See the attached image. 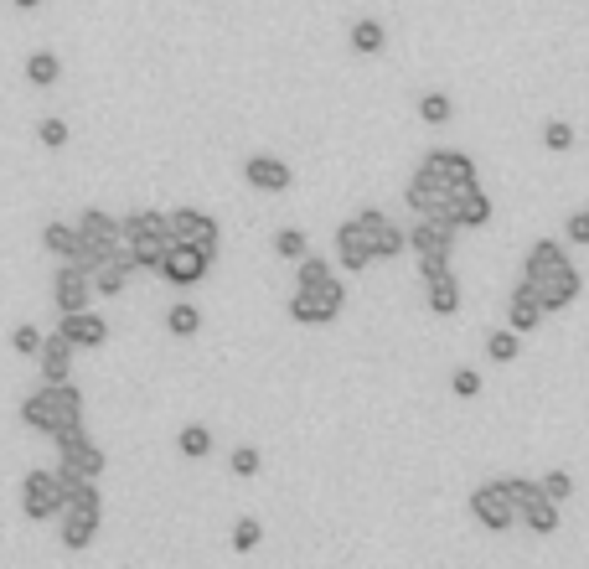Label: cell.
<instances>
[{
    "label": "cell",
    "instance_id": "10",
    "mask_svg": "<svg viewBox=\"0 0 589 569\" xmlns=\"http://www.w3.org/2000/svg\"><path fill=\"white\" fill-rule=\"evenodd\" d=\"M21 513L31 523H47L62 513V482H57V471H26L21 476Z\"/></svg>",
    "mask_w": 589,
    "mask_h": 569
},
{
    "label": "cell",
    "instance_id": "18",
    "mask_svg": "<svg viewBox=\"0 0 589 569\" xmlns=\"http://www.w3.org/2000/svg\"><path fill=\"white\" fill-rule=\"evenodd\" d=\"M243 182L254 192H290L295 187V171L279 161V156H248L243 161Z\"/></svg>",
    "mask_w": 589,
    "mask_h": 569
},
{
    "label": "cell",
    "instance_id": "13",
    "mask_svg": "<svg viewBox=\"0 0 589 569\" xmlns=\"http://www.w3.org/2000/svg\"><path fill=\"white\" fill-rule=\"evenodd\" d=\"M93 301V275L78 264H57V275H52V306L57 316H73V311H88Z\"/></svg>",
    "mask_w": 589,
    "mask_h": 569
},
{
    "label": "cell",
    "instance_id": "11",
    "mask_svg": "<svg viewBox=\"0 0 589 569\" xmlns=\"http://www.w3.org/2000/svg\"><path fill=\"white\" fill-rule=\"evenodd\" d=\"M207 269H212V254L207 249H192V244H171L166 254H161V275L166 285H176V290H192V285H202L207 280Z\"/></svg>",
    "mask_w": 589,
    "mask_h": 569
},
{
    "label": "cell",
    "instance_id": "32",
    "mask_svg": "<svg viewBox=\"0 0 589 569\" xmlns=\"http://www.w3.org/2000/svg\"><path fill=\"white\" fill-rule=\"evenodd\" d=\"M259 544H264V523H259V518H238V523H233V549H238V554H254Z\"/></svg>",
    "mask_w": 589,
    "mask_h": 569
},
{
    "label": "cell",
    "instance_id": "14",
    "mask_svg": "<svg viewBox=\"0 0 589 569\" xmlns=\"http://www.w3.org/2000/svg\"><path fill=\"white\" fill-rule=\"evenodd\" d=\"M37 394H42L47 419H52L47 440H52L57 430H73V425H83V388H78V383H42Z\"/></svg>",
    "mask_w": 589,
    "mask_h": 569
},
{
    "label": "cell",
    "instance_id": "24",
    "mask_svg": "<svg viewBox=\"0 0 589 569\" xmlns=\"http://www.w3.org/2000/svg\"><path fill=\"white\" fill-rule=\"evenodd\" d=\"M347 42H352L357 57H378V52L388 47V26H383L378 16H362V21L352 26V37H347Z\"/></svg>",
    "mask_w": 589,
    "mask_h": 569
},
{
    "label": "cell",
    "instance_id": "41",
    "mask_svg": "<svg viewBox=\"0 0 589 569\" xmlns=\"http://www.w3.org/2000/svg\"><path fill=\"white\" fill-rule=\"evenodd\" d=\"M11 6H16V11H37V6H42V0H11Z\"/></svg>",
    "mask_w": 589,
    "mask_h": 569
},
{
    "label": "cell",
    "instance_id": "19",
    "mask_svg": "<svg viewBox=\"0 0 589 569\" xmlns=\"http://www.w3.org/2000/svg\"><path fill=\"white\" fill-rule=\"evenodd\" d=\"M357 218L367 223V233H372V254H378V259H398L403 249H409V233H403L393 218H383L378 207H362Z\"/></svg>",
    "mask_w": 589,
    "mask_h": 569
},
{
    "label": "cell",
    "instance_id": "31",
    "mask_svg": "<svg viewBox=\"0 0 589 569\" xmlns=\"http://www.w3.org/2000/svg\"><path fill=\"white\" fill-rule=\"evenodd\" d=\"M336 269L321 259V254H305V259H295V285H321V280H331Z\"/></svg>",
    "mask_w": 589,
    "mask_h": 569
},
{
    "label": "cell",
    "instance_id": "39",
    "mask_svg": "<svg viewBox=\"0 0 589 569\" xmlns=\"http://www.w3.org/2000/svg\"><path fill=\"white\" fill-rule=\"evenodd\" d=\"M37 140L47 145V151H62V145H68V125H62V119H42V125H37Z\"/></svg>",
    "mask_w": 589,
    "mask_h": 569
},
{
    "label": "cell",
    "instance_id": "40",
    "mask_svg": "<svg viewBox=\"0 0 589 569\" xmlns=\"http://www.w3.org/2000/svg\"><path fill=\"white\" fill-rule=\"evenodd\" d=\"M564 238H569V244H589V207L569 213V223H564Z\"/></svg>",
    "mask_w": 589,
    "mask_h": 569
},
{
    "label": "cell",
    "instance_id": "2",
    "mask_svg": "<svg viewBox=\"0 0 589 569\" xmlns=\"http://www.w3.org/2000/svg\"><path fill=\"white\" fill-rule=\"evenodd\" d=\"M119 238L130 249L140 275H155L161 269V254L171 249V228H166V213H150V207H135V213L119 218Z\"/></svg>",
    "mask_w": 589,
    "mask_h": 569
},
{
    "label": "cell",
    "instance_id": "3",
    "mask_svg": "<svg viewBox=\"0 0 589 569\" xmlns=\"http://www.w3.org/2000/svg\"><path fill=\"white\" fill-rule=\"evenodd\" d=\"M62 544L68 549H88L93 538H99V523H104V497H99V482H78L68 492V502H62Z\"/></svg>",
    "mask_w": 589,
    "mask_h": 569
},
{
    "label": "cell",
    "instance_id": "25",
    "mask_svg": "<svg viewBox=\"0 0 589 569\" xmlns=\"http://www.w3.org/2000/svg\"><path fill=\"white\" fill-rule=\"evenodd\" d=\"M42 249L57 254L62 264H73V254H78V228H73V223H47V228H42Z\"/></svg>",
    "mask_w": 589,
    "mask_h": 569
},
{
    "label": "cell",
    "instance_id": "23",
    "mask_svg": "<svg viewBox=\"0 0 589 569\" xmlns=\"http://www.w3.org/2000/svg\"><path fill=\"white\" fill-rule=\"evenodd\" d=\"M424 301H429L434 316H455L460 311V280H455V269H440V275L424 280Z\"/></svg>",
    "mask_w": 589,
    "mask_h": 569
},
{
    "label": "cell",
    "instance_id": "35",
    "mask_svg": "<svg viewBox=\"0 0 589 569\" xmlns=\"http://www.w3.org/2000/svg\"><path fill=\"white\" fill-rule=\"evenodd\" d=\"M538 487H543L548 502H569L574 497V476L569 471H548V476H538Z\"/></svg>",
    "mask_w": 589,
    "mask_h": 569
},
{
    "label": "cell",
    "instance_id": "12",
    "mask_svg": "<svg viewBox=\"0 0 589 569\" xmlns=\"http://www.w3.org/2000/svg\"><path fill=\"white\" fill-rule=\"evenodd\" d=\"M471 518L486 528V533H507L512 523H517V502L507 497V487H502V476L496 482H486V487H476L471 492Z\"/></svg>",
    "mask_w": 589,
    "mask_h": 569
},
{
    "label": "cell",
    "instance_id": "28",
    "mask_svg": "<svg viewBox=\"0 0 589 569\" xmlns=\"http://www.w3.org/2000/svg\"><path fill=\"white\" fill-rule=\"evenodd\" d=\"M166 332H171V337H197V332H202V311L186 306V301H176V306L166 311Z\"/></svg>",
    "mask_w": 589,
    "mask_h": 569
},
{
    "label": "cell",
    "instance_id": "5",
    "mask_svg": "<svg viewBox=\"0 0 589 569\" xmlns=\"http://www.w3.org/2000/svg\"><path fill=\"white\" fill-rule=\"evenodd\" d=\"M502 487L517 502V523L527 533H538V538H553L558 533V502L543 497V487L533 482V476H502Z\"/></svg>",
    "mask_w": 589,
    "mask_h": 569
},
{
    "label": "cell",
    "instance_id": "6",
    "mask_svg": "<svg viewBox=\"0 0 589 569\" xmlns=\"http://www.w3.org/2000/svg\"><path fill=\"white\" fill-rule=\"evenodd\" d=\"M341 306H347V285H341L336 275L321 280V285H295L290 321H300V326H331L341 316Z\"/></svg>",
    "mask_w": 589,
    "mask_h": 569
},
{
    "label": "cell",
    "instance_id": "27",
    "mask_svg": "<svg viewBox=\"0 0 589 569\" xmlns=\"http://www.w3.org/2000/svg\"><path fill=\"white\" fill-rule=\"evenodd\" d=\"M176 451H181L186 461H202V456L212 451V430H207V425H181V435H176Z\"/></svg>",
    "mask_w": 589,
    "mask_h": 569
},
{
    "label": "cell",
    "instance_id": "17",
    "mask_svg": "<svg viewBox=\"0 0 589 569\" xmlns=\"http://www.w3.org/2000/svg\"><path fill=\"white\" fill-rule=\"evenodd\" d=\"M57 332L68 337V347H73V352H78V347H83V352H93V347H104V342H109V321H104L99 311L88 306V311L62 316V326H57Z\"/></svg>",
    "mask_w": 589,
    "mask_h": 569
},
{
    "label": "cell",
    "instance_id": "4",
    "mask_svg": "<svg viewBox=\"0 0 589 569\" xmlns=\"http://www.w3.org/2000/svg\"><path fill=\"white\" fill-rule=\"evenodd\" d=\"M455 223L450 218H419L414 228H409V249H414V259H419V280H429V275H440V269H450V254H455Z\"/></svg>",
    "mask_w": 589,
    "mask_h": 569
},
{
    "label": "cell",
    "instance_id": "29",
    "mask_svg": "<svg viewBox=\"0 0 589 569\" xmlns=\"http://www.w3.org/2000/svg\"><path fill=\"white\" fill-rule=\"evenodd\" d=\"M450 114H455V104H450V94H440V88H429V94L419 99V119H424V125H434V130L450 125Z\"/></svg>",
    "mask_w": 589,
    "mask_h": 569
},
{
    "label": "cell",
    "instance_id": "26",
    "mask_svg": "<svg viewBox=\"0 0 589 569\" xmlns=\"http://www.w3.org/2000/svg\"><path fill=\"white\" fill-rule=\"evenodd\" d=\"M62 78V57L57 52H31L26 57V83L31 88H52Z\"/></svg>",
    "mask_w": 589,
    "mask_h": 569
},
{
    "label": "cell",
    "instance_id": "9",
    "mask_svg": "<svg viewBox=\"0 0 589 569\" xmlns=\"http://www.w3.org/2000/svg\"><path fill=\"white\" fill-rule=\"evenodd\" d=\"M403 202H409V213H419V218H450V202H455V192H450V187H445L434 171L414 166L409 187H403Z\"/></svg>",
    "mask_w": 589,
    "mask_h": 569
},
{
    "label": "cell",
    "instance_id": "37",
    "mask_svg": "<svg viewBox=\"0 0 589 569\" xmlns=\"http://www.w3.org/2000/svg\"><path fill=\"white\" fill-rule=\"evenodd\" d=\"M11 347H16L21 357H37V347H42V332H37L31 321H21L16 332H11Z\"/></svg>",
    "mask_w": 589,
    "mask_h": 569
},
{
    "label": "cell",
    "instance_id": "34",
    "mask_svg": "<svg viewBox=\"0 0 589 569\" xmlns=\"http://www.w3.org/2000/svg\"><path fill=\"white\" fill-rule=\"evenodd\" d=\"M543 145H548L553 156L574 151V125H569V119H548V125H543Z\"/></svg>",
    "mask_w": 589,
    "mask_h": 569
},
{
    "label": "cell",
    "instance_id": "8",
    "mask_svg": "<svg viewBox=\"0 0 589 569\" xmlns=\"http://www.w3.org/2000/svg\"><path fill=\"white\" fill-rule=\"evenodd\" d=\"M166 228H171V244H192L207 254H217V244H223V228L202 207H176V213H166Z\"/></svg>",
    "mask_w": 589,
    "mask_h": 569
},
{
    "label": "cell",
    "instance_id": "20",
    "mask_svg": "<svg viewBox=\"0 0 589 569\" xmlns=\"http://www.w3.org/2000/svg\"><path fill=\"white\" fill-rule=\"evenodd\" d=\"M37 363H42V383H68L73 378V347H68V337H62V332L42 337Z\"/></svg>",
    "mask_w": 589,
    "mask_h": 569
},
{
    "label": "cell",
    "instance_id": "21",
    "mask_svg": "<svg viewBox=\"0 0 589 569\" xmlns=\"http://www.w3.org/2000/svg\"><path fill=\"white\" fill-rule=\"evenodd\" d=\"M450 223H455V228H486V223H491V197H486L481 187L455 192V202H450Z\"/></svg>",
    "mask_w": 589,
    "mask_h": 569
},
{
    "label": "cell",
    "instance_id": "33",
    "mask_svg": "<svg viewBox=\"0 0 589 569\" xmlns=\"http://www.w3.org/2000/svg\"><path fill=\"white\" fill-rule=\"evenodd\" d=\"M274 254H279V259H290V264L305 259V254H310L305 233H300V228H279V233H274Z\"/></svg>",
    "mask_w": 589,
    "mask_h": 569
},
{
    "label": "cell",
    "instance_id": "1",
    "mask_svg": "<svg viewBox=\"0 0 589 569\" xmlns=\"http://www.w3.org/2000/svg\"><path fill=\"white\" fill-rule=\"evenodd\" d=\"M522 285H533V295H538L543 311H564V306H574L579 290H584L579 269L569 264L564 244H553V238H538V244L522 254Z\"/></svg>",
    "mask_w": 589,
    "mask_h": 569
},
{
    "label": "cell",
    "instance_id": "22",
    "mask_svg": "<svg viewBox=\"0 0 589 569\" xmlns=\"http://www.w3.org/2000/svg\"><path fill=\"white\" fill-rule=\"evenodd\" d=\"M543 316H548V311L538 306L533 285H522V280H517L512 295H507V321H512V332H517V337H522V332H533V326H538Z\"/></svg>",
    "mask_w": 589,
    "mask_h": 569
},
{
    "label": "cell",
    "instance_id": "15",
    "mask_svg": "<svg viewBox=\"0 0 589 569\" xmlns=\"http://www.w3.org/2000/svg\"><path fill=\"white\" fill-rule=\"evenodd\" d=\"M378 259L372 254V233H367V223L362 218H347L336 228V264L347 269V275H362V269Z\"/></svg>",
    "mask_w": 589,
    "mask_h": 569
},
{
    "label": "cell",
    "instance_id": "7",
    "mask_svg": "<svg viewBox=\"0 0 589 569\" xmlns=\"http://www.w3.org/2000/svg\"><path fill=\"white\" fill-rule=\"evenodd\" d=\"M52 445H57V456H62V471L83 476V482H99L104 466H109V456H104L99 445L88 440V430H83V425H73V430H57V435H52Z\"/></svg>",
    "mask_w": 589,
    "mask_h": 569
},
{
    "label": "cell",
    "instance_id": "38",
    "mask_svg": "<svg viewBox=\"0 0 589 569\" xmlns=\"http://www.w3.org/2000/svg\"><path fill=\"white\" fill-rule=\"evenodd\" d=\"M450 388H455L460 399H476V394H481V373H476V368H455V373H450Z\"/></svg>",
    "mask_w": 589,
    "mask_h": 569
},
{
    "label": "cell",
    "instance_id": "30",
    "mask_svg": "<svg viewBox=\"0 0 589 569\" xmlns=\"http://www.w3.org/2000/svg\"><path fill=\"white\" fill-rule=\"evenodd\" d=\"M517 352H522V342H517L512 326H502V332H486V357H491V363H512Z\"/></svg>",
    "mask_w": 589,
    "mask_h": 569
},
{
    "label": "cell",
    "instance_id": "36",
    "mask_svg": "<svg viewBox=\"0 0 589 569\" xmlns=\"http://www.w3.org/2000/svg\"><path fill=\"white\" fill-rule=\"evenodd\" d=\"M228 466H233V476H259V466H264V456L254 451V445H238V451L228 456Z\"/></svg>",
    "mask_w": 589,
    "mask_h": 569
},
{
    "label": "cell",
    "instance_id": "16",
    "mask_svg": "<svg viewBox=\"0 0 589 569\" xmlns=\"http://www.w3.org/2000/svg\"><path fill=\"white\" fill-rule=\"evenodd\" d=\"M424 171H434L450 192H465V187H481V176H476V161L465 156V151H429L419 161Z\"/></svg>",
    "mask_w": 589,
    "mask_h": 569
}]
</instances>
